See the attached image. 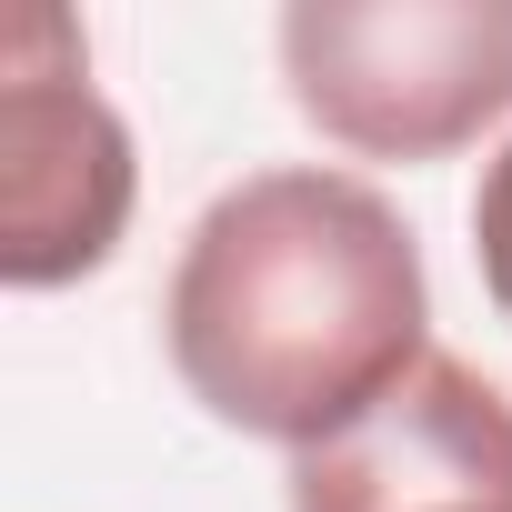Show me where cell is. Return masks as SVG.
I'll return each instance as SVG.
<instances>
[{
  "instance_id": "1",
  "label": "cell",
  "mask_w": 512,
  "mask_h": 512,
  "mask_svg": "<svg viewBox=\"0 0 512 512\" xmlns=\"http://www.w3.org/2000/svg\"><path fill=\"white\" fill-rule=\"evenodd\" d=\"M161 332L211 422L312 452L432 362L422 241L362 171H251L191 221Z\"/></svg>"
},
{
  "instance_id": "2",
  "label": "cell",
  "mask_w": 512,
  "mask_h": 512,
  "mask_svg": "<svg viewBox=\"0 0 512 512\" xmlns=\"http://www.w3.org/2000/svg\"><path fill=\"white\" fill-rule=\"evenodd\" d=\"M292 111L362 161H442L512 121V0H292Z\"/></svg>"
},
{
  "instance_id": "3",
  "label": "cell",
  "mask_w": 512,
  "mask_h": 512,
  "mask_svg": "<svg viewBox=\"0 0 512 512\" xmlns=\"http://www.w3.org/2000/svg\"><path fill=\"white\" fill-rule=\"evenodd\" d=\"M131 131L91 91L71 11L31 0L0 21V282L61 292L101 272L131 231Z\"/></svg>"
},
{
  "instance_id": "4",
  "label": "cell",
  "mask_w": 512,
  "mask_h": 512,
  "mask_svg": "<svg viewBox=\"0 0 512 512\" xmlns=\"http://www.w3.org/2000/svg\"><path fill=\"white\" fill-rule=\"evenodd\" d=\"M292 512H512V392L432 352L382 412L292 452Z\"/></svg>"
},
{
  "instance_id": "5",
  "label": "cell",
  "mask_w": 512,
  "mask_h": 512,
  "mask_svg": "<svg viewBox=\"0 0 512 512\" xmlns=\"http://www.w3.org/2000/svg\"><path fill=\"white\" fill-rule=\"evenodd\" d=\"M472 262H482L492 312L512 322V141L482 161V191H472Z\"/></svg>"
}]
</instances>
